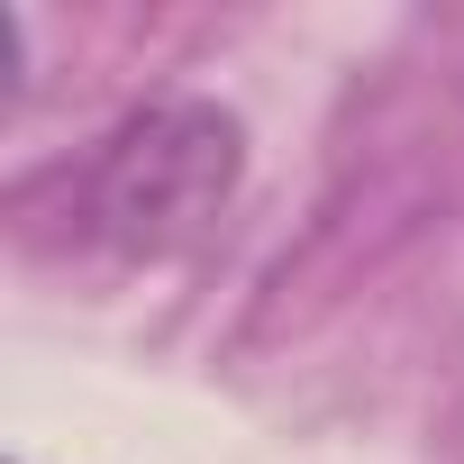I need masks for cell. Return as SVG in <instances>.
Returning a JSON list of instances; mask_svg holds the SVG:
<instances>
[{
    "label": "cell",
    "instance_id": "cell-1",
    "mask_svg": "<svg viewBox=\"0 0 464 464\" xmlns=\"http://www.w3.org/2000/svg\"><path fill=\"white\" fill-rule=\"evenodd\" d=\"M227 173H237V128L209 119V110H155L137 119L110 164H101V218L119 237H164V227H191L218 209Z\"/></svg>",
    "mask_w": 464,
    "mask_h": 464
}]
</instances>
